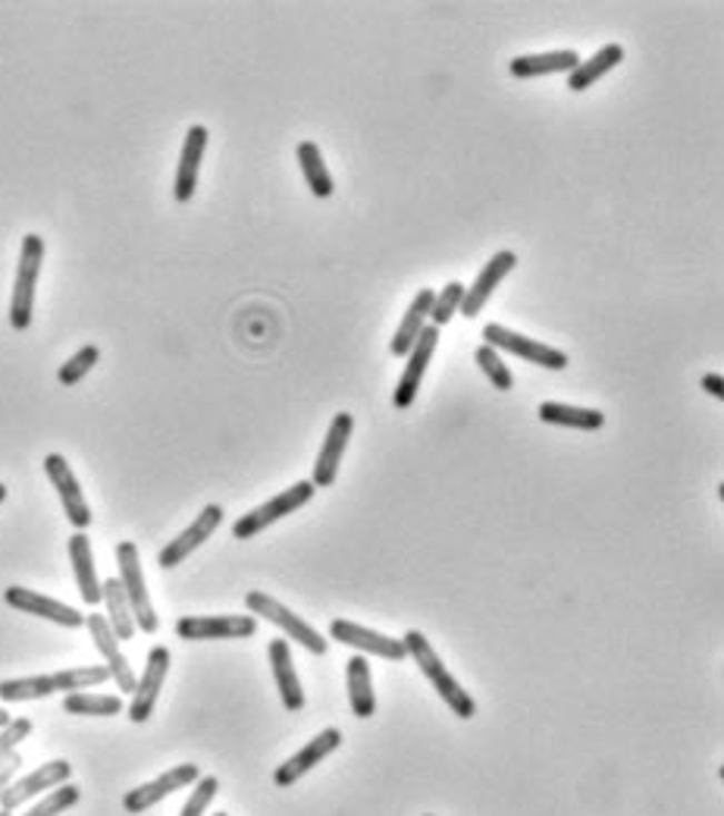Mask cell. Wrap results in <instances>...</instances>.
I'll return each instance as SVG.
<instances>
[{
  "mask_svg": "<svg viewBox=\"0 0 724 816\" xmlns=\"http://www.w3.org/2000/svg\"><path fill=\"white\" fill-rule=\"evenodd\" d=\"M44 264V239L38 233L22 236L19 245L17 279H13V298H10V327L17 333L29 331L34 317V289Z\"/></svg>",
  "mask_w": 724,
  "mask_h": 816,
  "instance_id": "2",
  "label": "cell"
},
{
  "mask_svg": "<svg viewBox=\"0 0 724 816\" xmlns=\"http://www.w3.org/2000/svg\"><path fill=\"white\" fill-rule=\"evenodd\" d=\"M10 719H13V716H10V712H7V710H3V707H0V729H3V726H7Z\"/></svg>",
  "mask_w": 724,
  "mask_h": 816,
  "instance_id": "41",
  "label": "cell"
},
{
  "mask_svg": "<svg viewBox=\"0 0 724 816\" xmlns=\"http://www.w3.org/2000/svg\"><path fill=\"white\" fill-rule=\"evenodd\" d=\"M539 421L571 427V431H599L605 427V415L599 409H581V405H565V402H543L536 409Z\"/></svg>",
  "mask_w": 724,
  "mask_h": 816,
  "instance_id": "26",
  "label": "cell"
},
{
  "mask_svg": "<svg viewBox=\"0 0 724 816\" xmlns=\"http://www.w3.org/2000/svg\"><path fill=\"white\" fill-rule=\"evenodd\" d=\"M3 500H7V486L0 484V503H3Z\"/></svg>",
  "mask_w": 724,
  "mask_h": 816,
  "instance_id": "42",
  "label": "cell"
},
{
  "mask_svg": "<svg viewBox=\"0 0 724 816\" xmlns=\"http://www.w3.org/2000/svg\"><path fill=\"white\" fill-rule=\"evenodd\" d=\"M53 695H60L53 672L51 676L7 678V681H0V704H26V700H44V697Z\"/></svg>",
  "mask_w": 724,
  "mask_h": 816,
  "instance_id": "30",
  "label": "cell"
},
{
  "mask_svg": "<svg viewBox=\"0 0 724 816\" xmlns=\"http://www.w3.org/2000/svg\"><path fill=\"white\" fill-rule=\"evenodd\" d=\"M329 638L339 643H348V647H355V650H361V653L379 657V660L389 662L408 660V650H405V643L398 641V638H386V635L355 626V622H348V619H336V622L329 626Z\"/></svg>",
  "mask_w": 724,
  "mask_h": 816,
  "instance_id": "18",
  "label": "cell"
},
{
  "mask_svg": "<svg viewBox=\"0 0 724 816\" xmlns=\"http://www.w3.org/2000/svg\"><path fill=\"white\" fill-rule=\"evenodd\" d=\"M258 635L255 616H182L176 622L179 641H241Z\"/></svg>",
  "mask_w": 724,
  "mask_h": 816,
  "instance_id": "7",
  "label": "cell"
},
{
  "mask_svg": "<svg viewBox=\"0 0 724 816\" xmlns=\"http://www.w3.org/2000/svg\"><path fill=\"white\" fill-rule=\"evenodd\" d=\"M703 390H706L708 396L722 400V396H724V377H722V374H715V371H712V374H706V377H703Z\"/></svg>",
  "mask_w": 724,
  "mask_h": 816,
  "instance_id": "40",
  "label": "cell"
},
{
  "mask_svg": "<svg viewBox=\"0 0 724 816\" xmlns=\"http://www.w3.org/2000/svg\"><path fill=\"white\" fill-rule=\"evenodd\" d=\"M245 607H248L251 616H264L267 622H274L282 635H289V641H298L305 650H310L314 657H324L329 650V641L317 631V628L308 626L301 616H295L292 609L282 607V603H279L276 597H270V593L251 591L245 597Z\"/></svg>",
  "mask_w": 724,
  "mask_h": 816,
  "instance_id": "4",
  "label": "cell"
},
{
  "mask_svg": "<svg viewBox=\"0 0 724 816\" xmlns=\"http://www.w3.org/2000/svg\"><path fill=\"white\" fill-rule=\"evenodd\" d=\"M427 816H433V814H427Z\"/></svg>",
  "mask_w": 724,
  "mask_h": 816,
  "instance_id": "45",
  "label": "cell"
},
{
  "mask_svg": "<svg viewBox=\"0 0 724 816\" xmlns=\"http://www.w3.org/2000/svg\"><path fill=\"white\" fill-rule=\"evenodd\" d=\"M32 719L29 716H17V719H10L3 729H0V764L10 757V754H17V747L32 735Z\"/></svg>",
  "mask_w": 724,
  "mask_h": 816,
  "instance_id": "38",
  "label": "cell"
},
{
  "mask_svg": "<svg viewBox=\"0 0 724 816\" xmlns=\"http://www.w3.org/2000/svg\"><path fill=\"white\" fill-rule=\"evenodd\" d=\"M345 681H348V700H351V712L358 719H370L377 712V695H374V678H370V662L364 660V653L351 657L345 662Z\"/></svg>",
  "mask_w": 724,
  "mask_h": 816,
  "instance_id": "25",
  "label": "cell"
},
{
  "mask_svg": "<svg viewBox=\"0 0 724 816\" xmlns=\"http://www.w3.org/2000/svg\"><path fill=\"white\" fill-rule=\"evenodd\" d=\"M101 362V348L98 346H82L72 358H67V365H60L57 371V381L63 383V386H76V383L86 377L91 367Z\"/></svg>",
  "mask_w": 724,
  "mask_h": 816,
  "instance_id": "36",
  "label": "cell"
},
{
  "mask_svg": "<svg viewBox=\"0 0 724 816\" xmlns=\"http://www.w3.org/2000/svg\"><path fill=\"white\" fill-rule=\"evenodd\" d=\"M86 626H88V631H91V641H95V647H98V653H101L103 662H107V672H110V678L117 681V688L126 691V695H132V691H136L138 678H136V672H132L129 660H126V653H122V647H120V638L113 635V628H110V622H107V616H103V612H88Z\"/></svg>",
  "mask_w": 724,
  "mask_h": 816,
  "instance_id": "13",
  "label": "cell"
},
{
  "mask_svg": "<svg viewBox=\"0 0 724 816\" xmlns=\"http://www.w3.org/2000/svg\"><path fill=\"white\" fill-rule=\"evenodd\" d=\"M214 816H229V814H214Z\"/></svg>",
  "mask_w": 724,
  "mask_h": 816,
  "instance_id": "44",
  "label": "cell"
},
{
  "mask_svg": "<svg viewBox=\"0 0 724 816\" xmlns=\"http://www.w3.org/2000/svg\"><path fill=\"white\" fill-rule=\"evenodd\" d=\"M117 569H120V584L126 591V600L132 607V619H136L138 631L145 635H155L160 628L155 607H151V597H148V584H145V572H141V559H138V547L132 540H120L117 543Z\"/></svg>",
  "mask_w": 724,
  "mask_h": 816,
  "instance_id": "3",
  "label": "cell"
},
{
  "mask_svg": "<svg viewBox=\"0 0 724 816\" xmlns=\"http://www.w3.org/2000/svg\"><path fill=\"white\" fill-rule=\"evenodd\" d=\"M462 298H465V283H458V279H452L446 283V289H439L436 298H433V308H430V327H446L448 321L458 314L462 308Z\"/></svg>",
  "mask_w": 724,
  "mask_h": 816,
  "instance_id": "35",
  "label": "cell"
},
{
  "mask_svg": "<svg viewBox=\"0 0 724 816\" xmlns=\"http://www.w3.org/2000/svg\"><path fill=\"white\" fill-rule=\"evenodd\" d=\"M220 524H224V505L217 503L205 505V509L198 512V519L191 521L179 538L170 540V543L157 553V566H160V569H176V566H182V562H186L205 540H210V534H214Z\"/></svg>",
  "mask_w": 724,
  "mask_h": 816,
  "instance_id": "10",
  "label": "cell"
},
{
  "mask_svg": "<svg viewBox=\"0 0 724 816\" xmlns=\"http://www.w3.org/2000/svg\"><path fill=\"white\" fill-rule=\"evenodd\" d=\"M3 600H7V607L19 609V612H26V616L48 619L53 626L63 628L86 626V616H82L79 609L67 607V603H60V600H53V597H44V593L29 591V588H19V584H10V588L3 591Z\"/></svg>",
  "mask_w": 724,
  "mask_h": 816,
  "instance_id": "16",
  "label": "cell"
},
{
  "mask_svg": "<svg viewBox=\"0 0 724 816\" xmlns=\"http://www.w3.org/2000/svg\"><path fill=\"white\" fill-rule=\"evenodd\" d=\"M295 155H298L301 174H305V183H308V189L314 191V198H329V195L336 191V183H333L327 164H324L320 148H317L314 141H301V145L295 148Z\"/></svg>",
  "mask_w": 724,
  "mask_h": 816,
  "instance_id": "29",
  "label": "cell"
},
{
  "mask_svg": "<svg viewBox=\"0 0 724 816\" xmlns=\"http://www.w3.org/2000/svg\"><path fill=\"white\" fill-rule=\"evenodd\" d=\"M101 603L107 607V622L113 628V635L120 641H132L136 638V619H132V607L126 600V591H122L120 578H107L101 581Z\"/></svg>",
  "mask_w": 724,
  "mask_h": 816,
  "instance_id": "27",
  "label": "cell"
},
{
  "mask_svg": "<svg viewBox=\"0 0 724 816\" xmlns=\"http://www.w3.org/2000/svg\"><path fill=\"white\" fill-rule=\"evenodd\" d=\"M198 779H201V769L195 764L172 766L163 776H157L155 781H145V785H138L136 792H129L122 798V807H126V814H145L163 798H170L172 792H182L186 785H195Z\"/></svg>",
  "mask_w": 724,
  "mask_h": 816,
  "instance_id": "12",
  "label": "cell"
},
{
  "mask_svg": "<svg viewBox=\"0 0 724 816\" xmlns=\"http://www.w3.org/2000/svg\"><path fill=\"white\" fill-rule=\"evenodd\" d=\"M69 562H72V572H76L79 597L86 600L88 607H98L101 603V578H98V569H95V557H91V543H88L86 531H76L69 538Z\"/></svg>",
  "mask_w": 724,
  "mask_h": 816,
  "instance_id": "23",
  "label": "cell"
},
{
  "mask_svg": "<svg viewBox=\"0 0 724 816\" xmlns=\"http://www.w3.org/2000/svg\"><path fill=\"white\" fill-rule=\"evenodd\" d=\"M515 264H517V255L512 252V248H502V252H496L493 258L486 260V267L480 271V277L474 279L470 286L465 289V298H462V308L458 312L465 314L467 321L470 317H477V314L486 308V302L493 298V293L499 289V283L512 271H515Z\"/></svg>",
  "mask_w": 724,
  "mask_h": 816,
  "instance_id": "19",
  "label": "cell"
},
{
  "mask_svg": "<svg viewBox=\"0 0 724 816\" xmlns=\"http://www.w3.org/2000/svg\"><path fill=\"white\" fill-rule=\"evenodd\" d=\"M207 126L195 122L189 126L186 132V141H182V155H179V167H176V186H172V198L179 205H186L195 198V189H198V174H201V160H205L207 151Z\"/></svg>",
  "mask_w": 724,
  "mask_h": 816,
  "instance_id": "20",
  "label": "cell"
},
{
  "mask_svg": "<svg viewBox=\"0 0 724 816\" xmlns=\"http://www.w3.org/2000/svg\"><path fill=\"white\" fill-rule=\"evenodd\" d=\"M483 346L496 348V352H512L517 358H524V362H530V365L546 367V371H565V367L571 365L568 352L546 346V343L530 340V336H524V333L508 331L505 324H486V327H483Z\"/></svg>",
  "mask_w": 724,
  "mask_h": 816,
  "instance_id": "6",
  "label": "cell"
},
{
  "mask_svg": "<svg viewBox=\"0 0 724 816\" xmlns=\"http://www.w3.org/2000/svg\"><path fill=\"white\" fill-rule=\"evenodd\" d=\"M339 745H343V731L339 729H324V731H317L314 738H310L308 745L301 747L298 754H292L289 760L282 766H276V773H274V781L279 785V788H289V785H295L298 779H305L308 776L310 769L314 766L320 764V760H327L329 754H336L339 750Z\"/></svg>",
  "mask_w": 724,
  "mask_h": 816,
  "instance_id": "15",
  "label": "cell"
},
{
  "mask_svg": "<svg viewBox=\"0 0 724 816\" xmlns=\"http://www.w3.org/2000/svg\"><path fill=\"white\" fill-rule=\"evenodd\" d=\"M405 650H408V657L414 660V666L424 672V678L433 685V691L443 697V704H446L448 710L455 712L458 719H474L477 716V700L467 695L465 688H462V681L452 676L446 669V662L439 660V653L433 650V643L427 641V635L424 631H405Z\"/></svg>",
  "mask_w": 724,
  "mask_h": 816,
  "instance_id": "1",
  "label": "cell"
},
{
  "mask_svg": "<svg viewBox=\"0 0 724 816\" xmlns=\"http://www.w3.org/2000/svg\"><path fill=\"white\" fill-rule=\"evenodd\" d=\"M69 776H72V766H69L67 760H51V764L38 766V769L29 773V776L10 781V785L0 792V807L13 814V810L22 807V804H29L32 798H38L41 792H53L57 785L69 781Z\"/></svg>",
  "mask_w": 724,
  "mask_h": 816,
  "instance_id": "14",
  "label": "cell"
},
{
  "mask_svg": "<svg viewBox=\"0 0 724 816\" xmlns=\"http://www.w3.org/2000/svg\"><path fill=\"white\" fill-rule=\"evenodd\" d=\"M82 800V792H79V785H72V781H63V785H57L53 792H48L44 798L38 800L34 807H29L22 816H60L67 814L69 807H76Z\"/></svg>",
  "mask_w": 724,
  "mask_h": 816,
  "instance_id": "33",
  "label": "cell"
},
{
  "mask_svg": "<svg viewBox=\"0 0 724 816\" xmlns=\"http://www.w3.org/2000/svg\"><path fill=\"white\" fill-rule=\"evenodd\" d=\"M63 710L69 716H120L126 710L122 697L117 695H91V691H76L63 697Z\"/></svg>",
  "mask_w": 724,
  "mask_h": 816,
  "instance_id": "31",
  "label": "cell"
},
{
  "mask_svg": "<svg viewBox=\"0 0 724 816\" xmlns=\"http://www.w3.org/2000/svg\"><path fill=\"white\" fill-rule=\"evenodd\" d=\"M267 657H270V666H274V678H276V691L282 697V707L289 712L305 710V691H301V681L295 676L292 666V650H289V641L286 638H276L267 647Z\"/></svg>",
  "mask_w": 724,
  "mask_h": 816,
  "instance_id": "21",
  "label": "cell"
},
{
  "mask_svg": "<svg viewBox=\"0 0 724 816\" xmlns=\"http://www.w3.org/2000/svg\"><path fill=\"white\" fill-rule=\"evenodd\" d=\"M0 816H13V814H10V810H0Z\"/></svg>",
  "mask_w": 724,
  "mask_h": 816,
  "instance_id": "43",
  "label": "cell"
},
{
  "mask_svg": "<svg viewBox=\"0 0 724 816\" xmlns=\"http://www.w3.org/2000/svg\"><path fill=\"white\" fill-rule=\"evenodd\" d=\"M436 346H439V331H436V327H427V331L417 336V343H414L411 352L405 355L408 365L401 371V377H398L396 383V393H393V405H396V409H411L414 405V396H417L420 381H424V374H427V367H430L433 355H436Z\"/></svg>",
  "mask_w": 724,
  "mask_h": 816,
  "instance_id": "17",
  "label": "cell"
},
{
  "mask_svg": "<svg viewBox=\"0 0 724 816\" xmlns=\"http://www.w3.org/2000/svg\"><path fill=\"white\" fill-rule=\"evenodd\" d=\"M53 681H57L60 695H76V691H88V688H98L103 681H110V672H107V666H76V669L53 672Z\"/></svg>",
  "mask_w": 724,
  "mask_h": 816,
  "instance_id": "32",
  "label": "cell"
},
{
  "mask_svg": "<svg viewBox=\"0 0 724 816\" xmlns=\"http://www.w3.org/2000/svg\"><path fill=\"white\" fill-rule=\"evenodd\" d=\"M621 60H624V48H621V45H605V48H599L589 60H581V63L568 72V88L571 91H586L593 82H599L603 76H608V72L615 70Z\"/></svg>",
  "mask_w": 724,
  "mask_h": 816,
  "instance_id": "28",
  "label": "cell"
},
{
  "mask_svg": "<svg viewBox=\"0 0 724 816\" xmlns=\"http://www.w3.org/2000/svg\"><path fill=\"white\" fill-rule=\"evenodd\" d=\"M44 474H48V481H51L57 497H60V503H63V515L69 519V524L76 531H86L88 524H91V509H88L86 493L79 486V478L72 474L69 462L60 452L44 455Z\"/></svg>",
  "mask_w": 724,
  "mask_h": 816,
  "instance_id": "9",
  "label": "cell"
},
{
  "mask_svg": "<svg viewBox=\"0 0 724 816\" xmlns=\"http://www.w3.org/2000/svg\"><path fill=\"white\" fill-rule=\"evenodd\" d=\"M217 792H220V779L217 776H201L195 781V792L186 800V807L179 810V816H205L210 800L217 798Z\"/></svg>",
  "mask_w": 724,
  "mask_h": 816,
  "instance_id": "37",
  "label": "cell"
},
{
  "mask_svg": "<svg viewBox=\"0 0 724 816\" xmlns=\"http://www.w3.org/2000/svg\"><path fill=\"white\" fill-rule=\"evenodd\" d=\"M351 431H355V417L348 415V412L333 415L327 436H324V446H320L317 462H314V478H310V484L317 486V490H327V486L336 484L339 465H343L345 450H348V440H351Z\"/></svg>",
  "mask_w": 724,
  "mask_h": 816,
  "instance_id": "11",
  "label": "cell"
},
{
  "mask_svg": "<svg viewBox=\"0 0 724 816\" xmlns=\"http://www.w3.org/2000/svg\"><path fill=\"white\" fill-rule=\"evenodd\" d=\"M314 493H317V486L310 484V481H298V484H292L289 490L276 493L274 500H267V503H260L258 509L245 512V515L232 524V538L236 540L258 538L264 528H270V524H276L279 519H286V515L298 512L301 505H308L310 500H314Z\"/></svg>",
  "mask_w": 724,
  "mask_h": 816,
  "instance_id": "5",
  "label": "cell"
},
{
  "mask_svg": "<svg viewBox=\"0 0 724 816\" xmlns=\"http://www.w3.org/2000/svg\"><path fill=\"white\" fill-rule=\"evenodd\" d=\"M170 650L163 643H157L148 650V662H145V672L136 681V691H132V704H129V719L141 726L155 716L157 697L163 691V681L170 672Z\"/></svg>",
  "mask_w": 724,
  "mask_h": 816,
  "instance_id": "8",
  "label": "cell"
},
{
  "mask_svg": "<svg viewBox=\"0 0 724 816\" xmlns=\"http://www.w3.org/2000/svg\"><path fill=\"white\" fill-rule=\"evenodd\" d=\"M474 358H477V365L480 371L489 377V383L499 390V393H508V390H515V374H512V367L505 365V358H502L496 348L489 346H480L474 352Z\"/></svg>",
  "mask_w": 724,
  "mask_h": 816,
  "instance_id": "34",
  "label": "cell"
},
{
  "mask_svg": "<svg viewBox=\"0 0 724 816\" xmlns=\"http://www.w3.org/2000/svg\"><path fill=\"white\" fill-rule=\"evenodd\" d=\"M581 63V53L571 51H546V53H524L508 63V72L515 79H539V76H552V72H571Z\"/></svg>",
  "mask_w": 724,
  "mask_h": 816,
  "instance_id": "24",
  "label": "cell"
},
{
  "mask_svg": "<svg viewBox=\"0 0 724 816\" xmlns=\"http://www.w3.org/2000/svg\"><path fill=\"white\" fill-rule=\"evenodd\" d=\"M433 298H436L433 289H420V293L411 298V305H408V312H405L396 336H393V343H389V352H393L396 358H405V355L414 348V343H417V336L430 327Z\"/></svg>",
  "mask_w": 724,
  "mask_h": 816,
  "instance_id": "22",
  "label": "cell"
},
{
  "mask_svg": "<svg viewBox=\"0 0 724 816\" xmlns=\"http://www.w3.org/2000/svg\"><path fill=\"white\" fill-rule=\"evenodd\" d=\"M19 766H22V757H19V754H10V757H7V760L0 764V792H3V788H7V785L13 781V776H17Z\"/></svg>",
  "mask_w": 724,
  "mask_h": 816,
  "instance_id": "39",
  "label": "cell"
}]
</instances>
